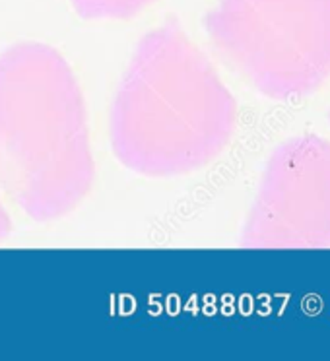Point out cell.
Listing matches in <instances>:
<instances>
[{
  "instance_id": "1",
  "label": "cell",
  "mask_w": 330,
  "mask_h": 361,
  "mask_svg": "<svg viewBox=\"0 0 330 361\" xmlns=\"http://www.w3.org/2000/svg\"><path fill=\"white\" fill-rule=\"evenodd\" d=\"M237 128V102L177 20L134 47L109 118L113 154L144 177L195 173L220 156Z\"/></svg>"
},
{
  "instance_id": "2",
  "label": "cell",
  "mask_w": 330,
  "mask_h": 361,
  "mask_svg": "<svg viewBox=\"0 0 330 361\" xmlns=\"http://www.w3.org/2000/svg\"><path fill=\"white\" fill-rule=\"evenodd\" d=\"M95 161L84 94L55 47L25 41L0 53V195L33 221L78 208Z\"/></svg>"
},
{
  "instance_id": "3",
  "label": "cell",
  "mask_w": 330,
  "mask_h": 361,
  "mask_svg": "<svg viewBox=\"0 0 330 361\" xmlns=\"http://www.w3.org/2000/svg\"><path fill=\"white\" fill-rule=\"evenodd\" d=\"M204 30L218 55L268 99H303L330 78V0H218Z\"/></svg>"
},
{
  "instance_id": "4",
  "label": "cell",
  "mask_w": 330,
  "mask_h": 361,
  "mask_svg": "<svg viewBox=\"0 0 330 361\" xmlns=\"http://www.w3.org/2000/svg\"><path fill=\"white\" fill-rule=\"evenodd\" d=\"M243 249H330V142L299 134L268 157L247 212Z\"/></svg>"
},
{
  "instance_id": "5",
  "label": "cell",
  "mask_w": 330,
  "mask_h": 361,
  "mask_svg": "<svg viewBox=\"0 0 330 361\" xmlns=\"http://www.w3.org/2000/svg\"><path fill=\"white\" fill-rule=\"evenodd\" d=\"M74 12L86 20H128L157 0H68Z\"/></svg>"
},
{
  "instance_id": "6",
  "label": "cell",
  "mask_w": 330,
  "mask_h": 361,
  "mask_svg": "<svg viewBox=\"0 0 330 361\" xmlns=\"http://www.w3.org/2000/svg\"><path fill=\"white\" fill-rule=\"evenodd\" d=\"M10 233H12V221H10V214L2 202V195H0V243H4Z\"/></svg>"
},
{
  "instance_id": "7",
  "label": "cell",
  "mask_w": 330,
  "mask_h": 361,
  "mask_svg": "<svg viewBox=\"0 0 330 361\" xmlns=\"http://www.w3.org/2000/svg\"><path fill=\"white\" fill-rule=\"evenodd\" d=\"M329 125H330V113H329Z\"/></svg>"
}]
</instances>
